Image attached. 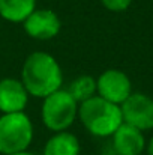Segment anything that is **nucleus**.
I'll return each instance as SVG.
<instances>
[{
	"mask_svg": "<svg viewBox=\"0 0 153 155\" xmlns=\"http://www.w3.org/2000/svg\"><path fill=\"white\" fill-rule=\"evenodd\" d=\"M33 122L24 111L0 116V154L11 155L29 149L33 142Z\"/></svg>",
	"mask_w": 153,
	"mask_h": 155,
	"instance_id": "3",
	"label": "nucleus"
},
{
	"mask_svg": "<svg viewBox=\"0 0 153 155\" xmlns=\"http://www.w3.org/2000/svg\"><path fill=\"white\" fill-rule=\"evenodd\" d=\"M11 155H36V154H33V152H30V151H21V152H15V154H11Z\"/></svg>",
	"mask_w": 153,
	"mask_h": 155,
	"instance_id": "15",
	"label": "nucleus"
},
{
	"mask_svg": "<svg viewBox=\"0 0 153 155\" xmlns=\"http://www.w3.org/2000/svg\"><path fill=\"white\" fill-rule=\"evenodd\" d=\"M68 91L78 104L87 101L89 98L96 95V78H93L92 75H78L71 81Z\"/></svg>",
	"mask_w": 153,
	"mask_h": 155,
	"instance_id": "12",
	"label": "nucleus"
},
{
	"mask_svg": "<svg viewBox=\"0 0 153 155\" xmlns=\"http://www.w3.org/2000/svg\"><path fill=\"white\" fill-rule=\"evenodd\" d=\"M78 117V103L68 89H57L42 98L41 119L42 124L53 133L66 131Z\"/></svg>",
	"mask_w": 153,
	"mask_h": 155,
	"instance_id": "4",
	"label": "nucleus"
},
{
	"mask_svg": "<svg viewBox=\"0 0 153 155\" xmlns=\"http://www.w3.org/2000/svg\"><path fill=\"white\" fill-rule=\"evenodd\" d=\"M78 119L95 137H111L123 124L120 105L95 95L78 104Z\"/></svg>",
	"mask_w": 153,
	"mask_h": 155,
	"instance_id": "2",
	"label": "nucleus"
},
{
	"mask_svg": "<svg viewBox=\"0 0 153 155\" xmlns=\"http://www.w3.org/2000/svg\"><path fill=\"white\" fill-rule=\"evenodd\" d=\"M132 94L131 78L120 69H105L96 78V95L113 104L123 103Z\"/></svg>",
	"mask_w": 153,
	"mask_h": 155,
	"instance_id": "6",
	"label": "nucleus"
},
{
	"mask_svg": "<svg viewBox=\"0 0 153 155\" xmlns=\"http://www.w3.org/2000/svg\"><path fill=\"white\" fill-rule=\"evenodd\" d=\"M81 145L75 134L71 131L54 133L47 140L42 155H80Z\"/></svg>",
	"mask_w": 153,
	"mask_h": 155,
	"instance_id": "10",
	"label": "nucleus"
},
{
	"mask_svg": "<svg viewBox=\"0 0 153 155\" xmlns=\"http://www.w3.org/2000/svg\"><path fill=\"white\" fill-rule=\"evenodd\" d=\"M27 36L36 41H50L60 33L62 21L53 9H35L23 23Z\"/></svg>",
	"mask_w": 153,
	"mask_h": 155,
	"instance_id": "7",
	"label": "nucleus"
},
{
	"mask_svg": "<svg viewBox=\"0 0 153 155\" xmlns=\"http://www.w3.org/2000/svg\"><path fill=\"white\" fill-rule=\"evenodd\" d=\"M29 92L18 78H0V113L24 111L29 103Z\"/></svg>",
	"mask_w": 153,
	"mask_h": 155,
	"instance_id": "9",
	"label": "nucleus"
},
{
	"mask_svg": "<svg viewBox=\"0 0 153 155\" xmlns=\"http://www.w3.org/2000/svg\"><path fill=\"white\" fill-rule=\"evenodd\" d=\"M146 151H147V155H153V137L146 143Z\"/></svg>",
	"mask_w": 153,
	"mask_h": 155,
	"instance_id": "14",
	"label": "nucleus"
},
{
	"mask_svg": "<svg viewBox=\"0 0 153 155\" xmlns=\"http://www.w3.org/2000/svg\"><path fill=\"white\" fill-rule=\"evenodd\" d=\"M134 0H101L102 6L111 12H123L126 11Z\"/></svg>",
	"mask_w": 153,
	"mask_h": 155,
	"instance_id": "13",
	"label": "nucleus"
},
{
	"mask_svg": "<svg viewBox=\"0 0 153 155\" xmlns=\"http://www.w3.org/2000/svg\"><path fill=\"white\" fill-rule=\"evenodd\" d=\"M123 122L138 130H153V98L141 92H132L120 104Z\"/></svg>",
	"mask_w": 153,
	"mask_h": 155,
	"instance_id": "5",
	"label": "nucleus"
},
{
	"mask_svg": "<svg viewBox=\"0 0 153 155\" xmlns=\"http://www.w3.org/2000/svg\"><path fill=\"white\" fill-rule=\"evenodd\" d=\"M110 146L117 155H143L146 149V139L141 130L123 122L113 133Z\"/></svg>",
	"mask_w": 153,
	"mask_h": 155,
	"instance_id": "8",
	"label": "nucleus"
},
{
	"mask_svg": "<svg viewBox=\"0 0 153 155\" xmlns=\"http://www.w3.org/2000/svg\"><path fill=\"white\" fill-rule=\"evenodd\" d=\"M36 9V0H0V17L20 24Z\"/></svg>",
	"mask_w": 153,
	"mask_h": 155,
	"instance_id": "11",
	"label": "nucleus"
},
{
	"mask_svg": "<svg viewBox=\"0 0 153 155\" xmlns=\"http://www.w3.org/2000/svg\"><path fill=\"white\" fill-rule=\"evenodd\" d=\"M21 81L30 97L45 98L63 84V71L54 56L47 51L30 53L21 68Z\"/></svg>",
	"mask_w": 153,
	"mask_h": 155,
	"instance_id": "1",
	"label": "nucleus"
}]
</instances>
